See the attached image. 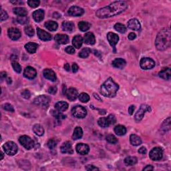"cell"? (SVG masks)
Wrapping results in <instances>:
<instances>
[{"label":"cell","mask_w":171,"mask_h":171,"mask_svg":"<svg viewBox=\"0 0 171 171\" xmlns=\"http://www.w3.org/2000/svg\"><path fill=\"white\" fill-rule=\"evenodd\" d=\"M128 4L123 1H114L109 6L98 10L96 13V15L99 18L104 19L118 15L127 10Z\"/></svg>","instance_id":"cell-1"},{"label":"cell","mask_w":171,"mask_h":171,"mask_svg":"<svg viewBox=\"0 0 171 171\" xmlns=\"http://www.w3.org/2000/svg\"><path fill=\"white\" fill-rule=\"evenodd\" d=\"M171 33L169 28L163 29L157 35L155 45L158 50L164 51L167 49L170 45Z\"/></svg>","instance_id":"cell-2"},{"label":"cell","mask_w":171,"mask_h":171,"mask_svg":"<svg viewBox=\"0 0 171 171\" xmlns=\"http://www.w3.org/2000/svg\"><path fill=\"white\" fill-rule=\"evenodd\" d=\"M119 86L111 78H108L100 87V93L105 97L113 98L116 95Z\"/></svg>","instance_id":"cell-3"},{"label":"cell","mask_w":171,"mask_h":171,"mask_svg":"<svg viewBox=\"0 0 171 171\" xmlns=\"http://www.w3.org/2000/svg\"><path fill=\"white\" fill-rule=\"evenodd\" d=\"M3 148L4 151L9 156H13L17 152V146L15 142H13L12 141H9L7 142L3 146Z\"/></svg>","instance_id":"cell-4"},{"label":"cell","mask_w":171,"mask_h":171,"mask_svg":"<svg viewBox=\"0 0 171 171\" xmlns=\"http://www.w3.org/2000/svg\"><path fill=\"white\" fill-rule=\"evenodd\" d=\"M72 115L77 118H84L87 115V111L82 106H76L72 110Z\"/></svg>","instance_id":"cell-5"},{"label":"cell","mask_w":171,"mask_h":171,"mask_svg":"<svg viewBox=\"0 0 171 171\" xmlns=\"http://www.w3.org/2000/svg\"><path fill=\"white\" fill-rule=\"evenodd\" d=\"M19 141L20 144L27 150H31L34 147V142L32 139L26 135H24L20 137Z\"/></svg>","instance_id":"cell-6"},{"label":"cell","mask_w":171,"mask_h":171,"mask_svg":"<svg viewBox=\"0 0 171 171\" xmlns=\"http://www.w3.org/2000/svg\"><path fill=\"white\" fill-rule=\"evenodd\" d=\"M150 111H151V108H150V106H149L147 104H142L140 106V108L138 110V112L135 114V120H136L137 122H139V121H140L143 118L146 112Z\"/></svg>","instance_id":"cell-7"},{"label":"cell","mask_w":171,"mask_h":171,"mask_svg":"<svg viewBox=\"0 0 171 171\" xmlns=\"http://www.w3.org/2000/svg\"><path fill=\"white\" fill-rule=\"evenodd\" d=\"M163 150L159 147H156V148H152V149L151 150V151L150 152L149 156H150V158L152 160V161H157L162 159V158H163Z\"/></svg>","instance_id":"cell-8"},{"label":"cell","mask_w":171,"mask_h":171,"mask_svg":"<svg viewBox=\"0 0 171 171\" xmlns=\"http://www.w3.org/2000/svg\"><path fill=\"white\" fill-rule=\"evenodd\" d=\"M140 65L143 70H150L155 66V62L150 58H143L140 60Z\"/></svg>","instance_id":"cell-9"},{"label":"cell","mask_w":171,"mask_h":171,"mask_svg":"<svg viewBox=\"0 0 171 171\" xmlns=\"http://www.w3.org/2000/svg\"><path fill=\"white\" fill-rule=\"evenodd\" d=\"M107 39L108 40L110 46L114 49V52H116V46L119 41V37L116 33L109 32L107 34Z\"/></svg>","instance_id":"cell-10"},{"label":"cell","mask_w":171,"mask_h":171,"mask_svg":"<svg viewBox=\"0 0 171 171\" xmlns=\"http://www.w3.org/2000/svg\"><path fill=\"white\" fill-rule=\"evenodd\" d=\"M49 101H50V99L48 96L41 95L35 98L34 100H33V102L37 105L42 106H46L49 104Z\"/></svg>","instance_id":"cell-11"},{"label":"cell","mask_w":171,"mask_h":171,"mask_svg":"<svg viewBox=\"0 0 171 171\" xmlns=\"http://www.w3.org/2000/svg\"><path fill=\"white\" fill-rule=\"evenodd\" d=\"M84 11L82 8H80L78 6H72L68 10V14L71 16L74 17H77L80 16L84 13Z\"/></svg>","instance_id":"cell-12"},{"label":"cell","mask_w":171,"mask_h":171,"mask_svg":"<svg viewBox=\"0 0 171 171\" xmlns=\"http://www.w3.org/2000/svg\"><path fill=\"white\" fill-rule=\"evenodd\" d=\"M8 33L9 37H10L12 40H17L20 37H21V32H20V31L17 28H9Z\"/></svg>","instance_id":"cell-13"},{"label":"cell","mask_w":171,"mask_h":171,"mask_svg":"<svg viewBox=\"0 0 171 171\" xmlns=\"http://www.w3.org/2000/svg\"><path fill=\"white\" fill-rule=\"evenodd\" d=\"M24 75L26 78H28V79H33V78H35V76L37 75L36 70L33 68V67L31 66H28L26 67L25 69Z\"/></svg>","instance_id":"cell-14"},{"label":"cell","mask_w":171,"mask_h":171,"mask_svg":"<svg viewBox=\"0 0 171 171\" xmlns=\"http://www.w3.org/2000/svg\"><path fill=\"white\" fill-rule=\"evenodd\" d=\"M37 33L38 36L43 41H49V40H51V35H50V33L46 32V31L43 30L39 28H37Z\"/></svg>","instance_id":"cell-15"},{"label":"cell","mask_w":171,"mask_h":171,"mask_svg":"<svg viewBox=\"0 0 171 171\" xmlns=\"http://www.w3.org/2000/svg\"><path fill=\"white\" fill-rule=\"evenodd\" d=\"M76 149L78 153H79V154L82 155L87 154L90 151V148L88 147V145L84 143L78 144L76 147Z\"/></svg>","instance_id":"cell-16"},{"label":"cell","mask_w":171,"mask_h":171,"mask_svg":"<svg viewBox=\"0 0 171 171\" xmlns=\"http://www.w3.org/2000/svg\"><path fill=\"white\" fill-rule=\"evenodd\" d=\"M66 94L67 99L70 101L75 100L78 96V93L77 90L74 88H70L67 90L66 92Z\"/></svg>","instance_id":"cell-17"},{"label":"cell","mask_w":171,"mask_h":171,"mask_svg":"<svg viewBox=\"0 0 171 171\" xmlns=\"http://www.w3.org/2000/svg\"><path fill=\"white\" fill-rule=\"evenodd\" d=\"M128 27L132 30L138 31L140 29L141 26L138 20L134 18V19H130L129 21H128Z\"/></svg>","instance_id":"cell-18"},{"label":"cell","mask_w":171,"mask_h":171,"mask_svg":"<svg viewBox=\"0 0 171 171\" xmlns=\"http://www.w3.org/2000/svg\"><path fill=\"white\" fill-rule=\"evenodd\" d=\"M43 74H44V77L50 81H52V82H54L56 80V76L54 72L51 69H45L44 72H43Z\"/></svg>","instance_id":"cell-19"},{"label":"cell","mask_w":171,"mask_h":171,"mask_svg":"<svg viewBox=\"0 0 171 171\" xmlns=\"http://www.w3.org/2000/svg\"><path fill=\"white\" fill-rule=\"evenodd\" d=\"M84 43L88 45H94L96 43L95 36L92 32H87L84 35Z\"/></svg>","instance_id":"cell-20"},{"label":"cell","mask_w":171,"mask_h":171,"mask_svg":"<svg viewBox=\"0 0 171 171\" xmlns=\"http://www.w3.org/2000/svg\"><path fill=\"white\" fill-rule=\"evenodd\" d=\"M60 150L62 153H65V154H72L74 152L72 145L69 142H66L63 144L62 147H60Z\"/></svg>","instance_id":"cell-21"},{"label":"cell","mask_w":171,"mask_h":171,"mask_svg":"<svg viewBox=\"0 0 171 171\" xmlns=\"http://www.w3.org/2000/svg\"><path fill=\"white\" fill-rule=\"evenodd\" d=\"M159 77L163 78L164 80H168L170 79L171 78V72L170 67H166L160 72L158 73Z\"/></svg>","instance_id":"cell-22"},{"label":"cell","mask_w":171,"mask_h":171,"mask_svg":"<svg viewBox=\"0 0 171 171\" xmlns=\"http://www.w3.org/2000/svg\"><path fill=\"white\" fill-rule=\"evenodd\" d=\"M54 39L56 42L60 44H66L69 42V38L66 34H57Z\"/></svg>","instance_id":"cell-23"},{"label":"cell","mask_w":171,"mask_h":171,"mask_svg":"<svg viewBox=\"0 0 171 171\" xmlns=\"http://www.w3.org/2000/svg\"><path fill=\"white\" fill-rule=\"evenodd\" d=\"M127 62L122 58H116L112 62V66L118 69H123L125 67Z\"/></svg>","instance_id":"cell-24"},{"label":"cell","mask_w":171,"mask_h":171,"mask_svg":"<svg viewBox=\"0 0 171 171\" xmlns=\"http://www.w3.org/2000/svg\"><path fill=\"white\" fill-rule=\"evenodd\" d=\"M44 11L42 10H38L33 13V17L36 22H42L44 18Z\"/></svg>","instance_id":"cell-25"},{"label":"cell","mask_w":171,"mask_h":171,"mask_svg":"<svg viewBox=\"0 0 171 171\" xmlns=\"http://www.w3.org/2000/svg\"><path fill=\"white\" fill-rule=\"evenodd\" d=\"M38 48V45L33 42H29L25 45V48L30 54H34Z\"/></svg>","instance_id":"cell-26"},{"label":"cell","mask_w":171,"mask_h":171,"mask_svg":"<svg viewBox=\"0 0 171 171\" xmlns=\"http://www.w3.org/2000/svg\"><path fill=\"white\" fill-rule=\"evenodd\" d=\"M74 29V24L72 22L65 21L62 23V30L65 31L72 32Z\"/></svg>","instance_id":"cell-27"},{"label":"cell","mask_w":171,"mask_h":171,"mask_svg":"<svg viewBox=\"0 0 171 171\" xmlns=\"http://www.w3.org/2000/svg\"><path fill=\"white\" fill-rule=\"evenodd\" d=\"M83 43V38L80 35H77L74 36L72 40V44L76 48L79 49L82 46Z\"/></svg>","instance_id":"cell-28"},{"label":"cell","mask_w":171,"mask_h":171,"mask_svg":"<svg viewBox=\"0 0 171 171\" xmlns=\"http://www.w3.org/2000/svg\"><path fill=\"white\" fill-rule=\"evenodd\" d=\"M55 108L56 110H58V111L64 112L68 108V104L66 102H64V101H60V102L56 103L55 105Z\"/></svg>","instance_id":"cell-29"},{"label":"cell","mask_w":171,"mask_h":171,"mask_svg":"<svg viewBox=\"0 0 171 171\" xmlns=\"http://www.w3.org/2000/svg\"><path fill=\"white\" fill-rule=\"evenodd\" d=\"M130 143L132 145L137 147V146L140 145L142 144L141 138L138 136L136 134H131L130 136Z\"/></svg>","instance_id":"cell-30"},{"label":"cell","mask_w":171,"mask_h":171,"mask_svg":"<svg viewBox=\"0 0 171 171\" xmlns=\"http://www.w3.org/2000/svg\"><path fill=\"white\" fill-rule=\"evenodd\" d=\"M13 12L19 17H26L28 15V11L24 8H15L13 9Z\"/></svg>","instance_id":"cell-31"},{"label":"cell","mask_w":171,"mask_h":171,"mask_svg":"<svg viewBox=\"0 0 171 171\" xmlns=\"http://www.w3.org/2000/svg\"><path fill=\"white\" fill-rule=\"evenodd\" d=\"M45 27L49 31H56L58 29V25L56 22L48 21L45 23Z\"/></svg>","instance_id":"cell-32"},{"label":"cell","mask_w":171,"mask_h":171,"mask_svg":"<svg viewBox=\"0 0 171 171\" xmlns=\"http://www.w3.org/2000/svg\"><path fill=\"white\" fill-rule=\"evenodd\" d=\"M114 132L118 136H123L127 133V128L122 125H118L114 128Z\"/></svg>","instance_id":"cell-33"},{"label":"cell","mask_w":171,"mask_h":171,"mask_svg":"<svg viewBox=\"0 0 171 171\" xmlns=\"http://www.w3.org/2000/svg\"><path fill=\"white\" fill-rule=\"evenodd\" d=\"M83 131L82 128L80 127H76L74 130L73 134V139L74 140H78L80 139L82 137Z\"/></svg>","instance_id":"cell-34"},{"label":"cell","mask_w":171,"mask_h":171,"mask_svg":"<svg viewBox=\"0 0 171 171\" xmlns=\"http://www.w3.org/2000/svg\"><path fill=\"white\" fill-rule=\"evenodd\" d=\"M33 131L38 136H41L44 133V129L40 124H35L33 127Z\"/></svg>","instance_id":"cell-35"},{"label":"cell","mask_w":171,"mask_h":171,"mask_svg":"<svg viewBox=\"0 0 171 171\" xmlns=\"http://www.w3.org/2000/svg\"><path fill=\"white\" fill-rule=\"evenodd\" d=\"M170 129V118H168L163 122L161 127V130L163 132V133L166 132Z\"/></svg>","instance_id":"cell-36"},{"label":"cell","mask_w":171,"mask_h":171,"mask_svg":"<svg viewBox=\"0 0 171 171\" xmlns=\"http://www.w3.org/2000/svg\"><path fill=\"white\" fill-rule=\"evenodd\" d=\"M78 27H79V29L82 31H88L90 28L91 25L90 24H89L88 22L82 21L79 22V24H78Z\"/></svg>","instance_id":"cell-37"},{"label":"cell","mask_w":171,"mask_h":171,"mask_svg":"<svg viewBox=\"0 0 171 171\" xmlns=\"http://www.w3.org/2000/svg\"><path fill=\"white\" fill-rule=\"evenodd\" d=\"M137 158L134 156H128L124 160V163L127 166H133L137 163Z\"/></svg>","instance_id":"cell-38"},{"label":"cell","mask_w":171,"mask_h":171,"mask_svg":"<svg viewBox=\"0 0 171 171\" xmlns=\"http://www.w3.org/2000/svg\"><path fill=\"white\" fill-rule=\"evenodd\" d=\"M98 124L100 127L102 128H106L110 125L107 117L106 118H105V117H104V118H100L98 120Z\"/></svg>","instance_id":"cell-39"},{"label":"cell","mask_w":171,"mask_h":171,"mask_svg":"<svg viewBox=\"0 0 171 171\" xmlns=\"http://www.w3.org/2000/svg\"><path fill=\"white\" fill-rule=\"evenodd\" d=\"M91 53V49L89 48H83L79 53V57L81 58H88Z\"/></svg>","instance_id":"cell-40"},{"label":"cell","mask_w":171,"mask_h":171,"mask_svg":"<svg viewBox=\"0 0 171 171\" xmlns=\"http://www.w3.org/2000/svg\"><path fill=\"white\" fill-rule=\"evenodd\" d=\"M114 29L121 33H125L126 31H127V28H126V27L124 26L123 24H120V23H117L114 25Z\"/></svg>","instance_id":"cell-41"},{"label":"cell","mask_w":171,"mask_h":171,"mask_svg":"<svg viewBox=\"0 0 171 171\" xmlns=\"http://www.w3.org/2000/svg\"><path fill=\"white\" fill-rule=\"evenodd\" d=\"M51 114H52L53 116H54L56 119L58 120H62V119H64L66 116H64V114H62L61 112L58 111V110H54V111H51Z\"/></svg>","instance_id":"cell-42"},{"label":"cell","mask_w":171,"mask_h":171,"mask_svg":"<svg viewBox=\"0 0 171 171\" xmlns=\"http://www.w3.org/2000/svg\"><path fill=\"white\" fill-rule=\"evenodd\" d=\"M78 98H79V100L81 102L84 103L88 102L90 100V96L88 94L86 93H81L79 96H78Z\"/></svg>","instance_id":"cell-43"},{"label":"cell","mask_w":171,"mask_h":171,"mask_svg":"<svg viewBox=\"0 0 171 171\" xmlns=\"http://www.w3.org/2000/svg\"><path fill=\"white\" fill-rule=\"evenodd\" d=\"M25 32L30 37H32L34 35V30L31 26H27L25 27Z\"/></svg>","instance_id":"cell-44"},{"label":"cell","mask_w":171,"mask_h":171,"mask_svg":"<svg viewBox=\"0 0 171 171\" xmlns=\"http://www.w3.org/2000/svg\"><path fill=\"white\" fill-rule=\"evenodd\" d=\"M106 139V140L110 144H116L118 142V139H117L114 135H108Z\"/></svg>","instance_id":"cell-45"},{"label":"cell","mask_w":171,"mask_h":171,"mask_svg":"<svg viewBox=\"0 0 171 171\" xmlns=\"http://www.w3.org/2000/svg\"><path fill=\"white\" fill-rule=\"evenodd\" d=\"M12 67L14 70L17 73H20L22 72V67L20 64L17 62H12Z\"/></svg>","instance_id":"cell-46"},{"label":"cell","mask_w":171,"mask_h":171,"mask_svg":"<svg viewBox=\"0 0 171 171\" xmlns=\"http://www.w3.org/2000/svg\"><path fill=\"white\" fill-rule=\"evenodd\" d=\"M40 3V1H37V0H30V1H28V4L32 8H37V7L39 6Z\"/></svg>","instance_id":"cell-47"},{"label":"cell","mask_w":171,"mask_h":171,"mask_svg":"<svg viewBox=\"0 0 171 171\" xmlns=\"http://www.w3.org/2000/svg\"><path fill=\"white\" fill-rule=\"evenodd\" d=\"M17 21L18 23L21 24H26L28 23L29 22V19L28 17H18L17 18Z\"/></svg>","instance_id":"cell-48"},{"label":"cell","mask_w":171,"mask_h":171,"mask_svg":"<svg viewBox=\"0 0 171 171\" xmlns=\"http://www.w3.org/2000/svg\"><path fill=\"white\" fill-rule=\"evenodd\" d=\"M56 145H57V142H56L55 139H50L48 142V147H49V148H50V149L54 148L56 147Z\"/></svg>","instance_id":"cell-49"},{"label":"cell","mask_w":171,"mask_h":171,"mask_svg":"<svg viewBox=\"0 0 171 171\" xmlns=\"http://www.w3.org/2000/svg\"><path fill=\"white\" fill-rule=\"evenodd\" d=\"M22 97L26 98V99H29L31 96V93L28 90H24V91L22 92Z\"/></svg>","instance_id":"cell-50"},{"label":"cell","mask_w":171,"mask_h":171,"mask_svg":"<svg viewBox=\"0 0 171 171\" xmlns=\"http://www.w3.org/2000/svg\"><path fill=\"white\" fill-rule=\"evenodd\" d=\"M108 119V121H109V123L110 125L112 124H115L116 122V117L114 116L113 114H110V115L107 117Z\"/></svg>","instance_id":"cell-51"},{"label":"cell","mask_w":171,"mask_h":171,"mask_svg":"<svg viewBox=\"0 0 171 171\" xmlns=\"http://www.w3.org/2000/svg\"><path fill=\"white\" fill-rule=\"evenodd\" d=\"M3 108L4 110H7V111L14 112V109H13V107L10 104H5L3 106Z\"/></svg>","instance_id":"cell-52"},{"label":"cell","mask_w":171,"mask_h":171,"mask_svg":"<svg viewBox=\"0 0 171 171\" xmlns=\"http://www.w3.org/2000/svg\"><path fill=\"white\" fill-rule=\"evenodd\" d=\"M8 18V15L6 11L1 10V21H4Z\"/></svg>","instance_id":"cell-53"},{"label":"cell","mask_w":171,"mask_h":171,"mask_svg":"<svg viewBox=\"0 0 171 171\" xmlns=\"http://www.w3.org/2000/svg\"><path fill=\"white\" fill-rule=\"evenodd\" d=\"M66 52L67 54H73L75 52V49L73 48L72 46H67L66 48Z\"/></svg>","instance_id":"cell-54"},{"label":"cell","mask_w":171,"mask_h":171,"mask_svg":"<svg viewBox=\"0 0 171 171\" xmlns=\"http://www.w3.org/2000/svg\"><path fill=\"white\" fill-rule=\"evenodd\" d=\"M86 170H89V171H94V170H99V168L96 167V166H94L93 165H87L86 166Z\"/></svg>","instance_id":"cell-55"},{"label":"cell","mask_w":171,"mask_h":171,"mask_svg":"<svg viewBox=\"0 0 171 171\" xmlns=\"http://www.w3.org/2000/svg\"><path fill=\"white\" fill-rule=\"evenodd\" d=\"M57 92V88L56 86H51L48 89V92L51 94H55Z\"/></svg>","instance_id":"cell-56"},{"label":"cell","mask_w":171,"mask_h":171,"mask_svg":"<svg viewBox=\"0 0 171 171\" xmlns=\"http://www.w3.org/2000/svg\"><path fill=\"white\" fill-rule=\"evenodd\" d=\"M134 109H135V106L133 105H131L129 108H128V113H129L130 115H132V114H133Z\"/></svg>","instance_id":"cell-57"},{"label":"cell","mask_w":171,"mask_h":171,"mask_svg":"<svg viewBox=\"0 0 171 171\" xmlns=\"http://www.w3.org/2000/svg\"><path fill=\"white\" fill-rule=\"evenodd\" d=\"M136 34H135V33L133 32L129 33V35H128V39H129L130 40H134L135 38H136Z\"/></svg>","instance_id":"cell-58"},{"label":"cell","mask_w":171,"mask_h":171,"mask_svg":"<svg viewBox=\"0 0 171 171\" xmlns=\"http://www.w3.org/2000/svg\"><path fill=\"white\" fill-rule=\"evenodd\" d=\"M78 70V66L76 64V63H74L73 65H72V71H73V72L74 73L77 72Z\"/></svg>","instance_id":"cell-59"},{"label":"cell","mask_w":171,"mask_h":171,"mask_svg":"<svg viewBox=\"0 0 171 171\" xmlns=\"http://www.w3.org/2000/svg\"><path fill=\"white\" fill-rule=\"evenodd\" d=\"M138 152L142 154H145L147 153V148L145 147H141L140 149L138 150Z\"/></svg>","instance_id":"cell-60"},{"label":"cell","mask_w":171,"mask_h":171,"mask_svg":"<svg viewBox=\"0 0 171 171\" xmlns=\"http://www.w3.org/2000/svg\"><path fill=\"white\" fill-rule=\"evenodd\" d=\"M153 166L151 165H148L143 168V170H153Z\"/></svg>","instance_id":"cell-61"},{"label":"cell","mask_w":171,"mask_h":171,"mask_svg":"<svg viewBox=\"0 0 171 171\" xmlns=\"http://www.w3.org/2000/svg\"><path fill=\"white\" fill-rule=\"evenodd\" d=\"M64 69L66 70L67 71V72H70V64H64Z\"/></svg>","instance_id":"cell-62"},{"label":"cell","mask_w":171,"mask_h":171,"mask_svg":"<svg viewBox=\"0 0 171 171\" xmlns=\"http://www.w3.org/2000/svg\"><path fill=\"white\" fill-rule=\"evenodd\" d=\"M94 98H97L98 100H100V101H102V100H101V98H99V96H98V94H94Z\"/></svg>","instance_id":"cell-63"},{"label":"cell","mask_w":171,"mask_h":171,"mask_svg":"<svg viewBox=\"0 0 171 171\" xmlns=\"http://www.w3.org/2000/svg\"><path fill=\"white\" fill-rule=\"evenodd\" d=\"M3 158V152H1V160H2Z\"/></svg>","instance_id":"cell-64"}]
</instances>
